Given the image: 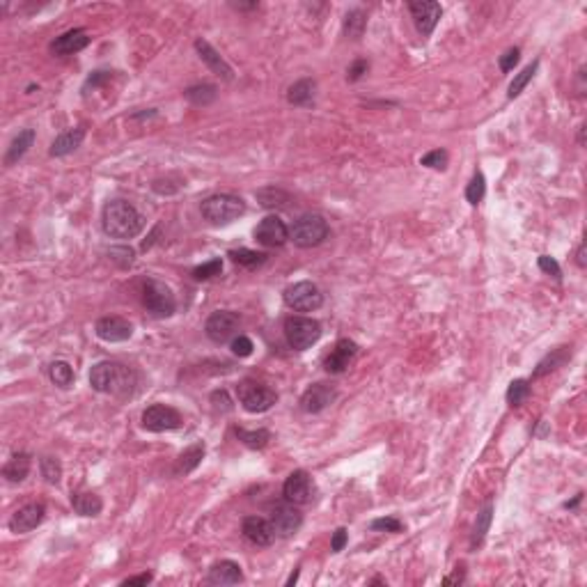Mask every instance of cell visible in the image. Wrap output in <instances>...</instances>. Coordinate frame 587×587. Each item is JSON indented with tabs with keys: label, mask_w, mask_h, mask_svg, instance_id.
Returning <instances> with one entry per match:
<instances>
[{
	"label": "cell",
	"mask_w": 587,
	"mask_h": 587,
	"mask_svg": "<svg viewBox=\"0 0 587 587\" xmlns=\"http://www.w3.org/2000/svg\"><path fill=\"white\" fill-rule=\"evenodd\" d=\"M136 372L119 363H97L90 370V385L101 395L129 397L136 388Z\"/></svg>",
	"instance_id": "cell-1"
},
{
	"label": "cell",
	"mask_w": 587,
	"mask_h": 587,
	"mask_svg": "<svg viewBox=\"0 0 587 587\" xmlns=\"http://www.w3.org/2000/svg\"><path fill=\"white\" fill-rule=\"evenodd\" d=\"M145 228V218L126 200H112L104 206V232L112 239H133Z\"/></svg>",
	"instance_id": "cell-2"
},
{
	"label": "cell",
	"mask_w": 587,
	"mask_h": 587,
	"mask_svg": "<svg viewBox=\"0 0 587 587\" xmlns=\"http://www.w3.org/2000/svg\"><path fill=\"white\" fill-rule=\"evenodd\" d=\"M200 211H202V218L206 223L230 225L245 213V202L239 195H232V193H220V195L206 197L200 204Z\"/></svg>",
	"instance_id": "cell-3"
},
{
	"label": "cell",
	"mask_w": 587,
	"mask_h": 587,
	"mask_svg": "<svg viewBox=\"0 0 587 587\" xmlns=\"http://www.w3.org/2000/svg\"><path fill=\"white\" fill-rule=\"evenodd\" d=\"M328 223H326L324 216L319 213H305L294 223V228L289 230V239L298 248H315V245L324 243L326 237H328Z\"/></svg>",
	"instance_id": "cell-4"
},
{
	"label": "cell",
	"mask_w": 587,
	"mask_h": 587,
	"mask_svg": "<svg viewBox=\"0 0 587 587\" xmlns=\"http://www.w3.org/2000/svg\"><path fill=\"white\" fill-rule=\"evenodd\" d=\"M285 337L287 344L294 351H305L322 337V324L310 317H289L285 322Z\"/></svg>",
	"instance_id": "cell-5"
},
{
	"label": "cell",
	"mask_w": 587,
	"mask_h": 587,
	"mask_svg": "<svg viewBox=\"0 0 587 587\" xmlns=\"http://www.w3.org/2000/svg\"><path fill=\"white\" fill-rule=\"evenodd\" d=\"M143 303L154 317H170V315H175V310H177L175 294H172L168 285L158 283V280H147L145 283Z\"/></svg>",
	"instance_id": "cell-6"
},
{
	"label": "cell",
	"mask_w": 587,
	"mask_h": 587,
	"mask_svg": "<svg viewBox=\"0 0 587 587\" xmlns=\"http://www.w3.org/2000/svg\"><path fill=\"white\" fill-rule=\"evenodd\" d=\"M237 392H239V402H241V406L248 413H266L278 402L276 390L266 388V385L257 381H250V379L239 383Z\"/></svg>",
	"instance_id": "cell-7"
},
{
	"label": "cell",
	"mask_w": 587,
	"mask_h": 587,
	"mask_svg": "<svg viewBox=\"0 0 587 587\" xmlns=\"http://www.w3.org/2000/svg\"><path fill=\"white\" fill-rule=\"evenodd\" d=\"M285 303L296 312H312V310L322 308L324 296H322V291H319V287L315 283L303 280V283H294V285L287 287Z\"/></svg>",
	"instance_id": "cell-8"
},
{
	"label": "cell",
	"mask_w": 587,
	"mask_h": 587,
	"mask_svg": "<svg viewBox=\"0 0 587 587\" xmlns=\"http://www.w3.org/2000/svg\"><path fill=\"white\" fill-rule=\"evenodd\" d=\"M182 416H179L177 409L165 404H152L149 409H145L143 413V427L152 433H161V431H172L182 427Z\"/></svg>",
	"instance_id": "cell-9"
},
{
	"label": "cell",
	"mask_w": 587,
	"mask_h": 587,
	"mask_svg": "<svg viewBox=\"0 0 587 587\" xmlns=\"http://www.w3.org/2000/svg\"><path fill=\"white\" fill-rule=\"evenodd\" d=\"M239 328V315L232 310H216L213 315L206 319L204 324V333L211 342L223 344L235 335V331Z\"/></svg>",
	"instance_id": "cell-10"
},
{
	"label": "cell",
	"mask_w": 587,
	"mask_h": 587,
	"mask_svg": "<svg viewBox=\"0 0 587 587\" xmlns=\"http://www.w3.org/2000/svg\"><path fill=\"white\" fill-rule=\"evenodd\" d=\"M271 525L273 530H276V537H291L296 535V530L303 525V514L296 510L291 503L289 505H276L271 512Z\"/></svg>",
	"instance_id": "cell-11"
},
{
	"label": "cell",
	"mask_w": 587,
	"mask_h": 587,
	"mask_svg": "<svg viewBox=\"0 0 587 587\" xmlns=\"http://www.w3.org/2000/svg\"><path fill=\"white\" fill-rule=\"evenodd\" d=\"M255 239L266 248H280V245L289 241V230H287L283 218L266 216L255 228Z\"/></svg>",
	"instance_id": "cell-12"
},
{
	"label": "cell",
	"mask_w": 587,
	"mask_h": 587,
	"mask_svg": "<svg viewBox=\"0 0 587 587\" xmlns=\"http://www.w3.org/2000/svg\"><path fill=\"white\" fill-rule=\"evenodd\" d=\"M409 12L413 21H416L420 35H431L440 14H443V8L438 3H433V0H420V3H409Z\"/></svg>",
	"instance_id": "cell-13"
},
{
	"label": "cell",
	"mask_w": 587,
	"mask_h": 587,
	"mask_svg": "<svg viewBox=\"0 0 587 587\" xmlns=\"http://www.w3.org/2000/svg\"><path fill=\"white\" fill-rule=\"evenodd\" d=\"M44 516H46V510L42 503H28V505L19 507V510L12 514L10 530L16 532V535H25V532L35 530L37 525L44 521Z\"/></svg>",
	"instance_id": "cell-14"
},
{
	"label": "cell",
	"mask_w": 587,
	"mask_h": 587,
	"mask_svg": "<svg viewBox=\"0 0 587 587\" xmlns=\"http://www.w3.org/2000/svg\"><path fill=\"white\" fill-rule=\"evenodd\" d=\"M283 496L291 505H305L312 498V479L305 470H294L283 484Z\"/></svg>",
	"instance_id": "cell-15"
},
{
	"label": "cell",
	"mask_w": 587,
	"mask_h": 587,
	"mask_svg": "<svg viewBox=\"0 0 587 587\" xmlns=\"http://www.w3.org/2000/svg\"><path fill=\"white\" fill-rule=\"evenodd\" d=\"M358 353V344L353 342V339H337V344L333 346V351L326 356L324 360V370L328 372V374H342V372H346V367L351 365V360L356 358Z\"/></svg>",
	"instance_id": "cell-16"
},
{
	"label": "cell",
	"mask_w": 587,
	"mask_h": 587,
	"mask_svg": "<svg viewBox=\"0 0 587 587\" xmlns=\"http://www.w3.org/2000/svg\"><path fill=\"white\" fill-rule=\"evenodd\" d=\"M337 392L333 385H326V383H315L310 385L308 390L303 392L301 397V409L303 413H322L324 409H328V406L335 402Z\"/></svg>",
	"instance_id": "cell-17"
},
{
	"label": "cell",
	"mask_w": 587,
	"mask_h": 587,
	"mask_svg": "<svg viewBox=\"0 0 587 587\" xmlns=\"http://www.w3.org/2000/svg\"><path fill=\"white\" fill-rule=\"evenodd\" d=\"M95 333L104 342H126L133 335V326L122 317H104L97 322Z\"/></svg>",
	"instance_id": "cell-18"
},
{
	"label": "cell",
	"mask_w": 587,
	"mask_h": 587,
	"mask_svg": "<svg viewBox=\"0 0 587 587\" xmlns=\"http://www.w3.org/2000/svg\"><path fill=\"white\" fill-rule=\"evenodd\" d=\"M243 537L255 546H269L276 539V530H273L269 518L248 516L243 518Z\"/></svg>",
	"instance_id": "cell-19"
},
{
	"label": "cell",
	"mask_w": 587,
	"mask_h": 587,
	"mask_svg": "<svg viewBox=\"0 0 587 587\" xmlns=\"http://www.w3.org/2000/svg\"><path fill=\"white\" fill-rule=\"evenodd\" d=\"M90 44V35L83 28H73L67 30L64 35H60L56 42L51 44V51L56 56H73V53L83 51L85 46Z\"/></svg>",
	"instance_id": "cell-20"
},
{
	"label": "cell",
	"mask_w": 587,
	"mask_h": 587,
	"mask_svg": "<svg viewBox=\"0 0 587 587\" xmlns=\"http://www.w3.org/2000/svg\"><path fill=\"white\" fill-rule=\"evenodd\" d=\"M195 49H197V53H200V58H202V62L209 67L213 73H218V76L223 78V81H232V78H235V71H232V67L218 56V51L213 49V46L206 42V39H197V42H195Z\"/></svg>",
	"instance_id": "cell-21"
},
{
	"label": "cell",
	"mask_w": 587,
	"mask_h": 587,
	"mask_svg": "<svg viewBox=\"0 0 587 587\" xmlns=\"http://www.w3.org/2000/svg\"><path fill=\"white\" fill-rule=\"evenodd\" d=\"M243 580L241 566L235 560H220L209 569V583L213 585H237Z\"/></svg>",
	"instance_id": "cell-22"
},
{
	"label": "cell",
	"mask_w": 587,
	"mask_h": 587,
	"mask_svg": "<svg viewBox=\"0 0 587 587\" xmlns=\"http://www.w3.org/2000/svg\"><path fill=\"white\" fill-rule=\"evenodd\" d=\"M83 138H85V129H83V126H76V129H69V131L60 133V136L53 140L49 154H51V156H67V154H71L73 149H78V147H81Z\"/></svg>",
	"instance_id": "cell-23"
},
{
	"label": "cell",
	"mask_w": 587,
	"mask_h": 587,
	"mask_svg": "<svg viewBox=\"0 0 587 587\" xmlns=\"http://www.w3.org/2000/svg\"><path fill=\"white\" fill-rule=\"evenodd\" d=\"M30 464L32 462H30L28 452H16V455H12V459L3 468L5 479H8V482H23L30 472Z\"/></svg>",
	"instance_id": "cell-24"
},
{
	"label": "cell",
	"mask_w": 587,
	"mask_h": 587,
	"mask_svg": "<svg viewBox=\"0 0 587 587\" xmlns=\"http://www.w3.org/2000/svg\"><path fill=\"white\" fill-rule=\"evenodd\" d=\"M569 358H571V346H558V349H553L544 360H539L537 370L532 372V379H539V376H546L549 372H555L558 367H562Z\"/></svg>",
	"instance_id": "cell-25"
},
{
	"label": "cell",
	"mask_w": 587,
	"mask_h": 587,
	"mask_svg": "<svg viewBox=\"0 0 587 587\" xmlns=\"http://www.w3.org/2000/svg\"><path fill=\"white\" fill-rule=\"evenodd\" d=\"M71 505L73 510H76L81 516H99V512H101V498L97 496V493L92 491H78L71 496Z\"/></svg>",
	"instance_id": "cell-26"
},
{
	"label": "cell",
	"mask_w": 587,
	"mask_h": 587,
	"mask_svg": "<svg viewBox=\"0 0 587 587\" xmlns=\"http://www.w3.org/2000/svg\"><path fill=\"white\" fill-rule=\"evenodd\" d=\"M202 457H204V445L202 443L191 445L189 450H184L182 455H179L177 464H175V475H189V472H193L200 464H202Z\"/></svg>",
	"instance_id": "cell-27"
},
{
	"label": "cell",
	"mask_w": 587,
	"mask_h": 587,
	"mask_svg": "<svg viewBox=\"0 0 587 587\" xmlns=\"http://www.w3.org/2000/svg\"><path fill=\"white\" fill-rule=\"evenodd\" d=\"M32 143H35V131L32 129H25L21 131L19 136L12 140L10 149H8V156H5V165H14L19 158L25 156V152L30 149Z\"/></svg>",
	"instance_id": "cell-28"
},
{
	"label": "cell",
	"mask_w": 587,
	"mask_h": 587,
	"mask_svg": "<svg viewBox=\"0 0 587 587\" xmlns=\"http://www.w3.org/2000/svg\"><path fill=\"white\" fill-rule=\"evenodd\" d=\"M315 81H310V78H303V81L294 83L289 92H287V101L294 104V106H310L312 101H315Z\"/></svg>",
	"instance_id": "cell-29"
},
{
	"label": "cell",
	"mask_w": 587,
	"mask_h": 587,
	"mask_svg": "<svg viewBox=\"0 0 587 587\" xmlns=\"http://www.w3.org/2000/svg\"><path fill=\"white\" fill-rule=\"evenodd\" d=\"M228 257L232 259L235 264L239 266H245V269H257L266 262V255L264 252H257V250H248V248H239V250H230Z\"/></svg>",
	"instance_id": "cell-30"
},
{
	"label": "cell",
	"mask_w": 587,
	"mask_h": 587,
	"mask_svg": "<svg viewBox=\"0 0 587 587\" xmlns=\"http://www.w3.org/2000/svg\"><path fill=\"white\" fill-rule=\"evenodd\" d=\"M235 433H237V438L241 440L243 445H248L250 450H264L266 445H269V440H271V431H266V429H257V431H248V429H235Z\"/></svg>",
	"instance_id": "cell-31"
},
{
	"label": "cell",
	"mask_w": 587,
	"mask_h": 587,
	"mask_svg": "<svg viewBox=\"0 0 587 587\" xmlns=\"http://www.w3.org/2000/svg\"><path fill=\"white\" fill-rule=\"evenodd\" d=\"M184 95L193 106H209L216 101L218 90H216V85H195V88L186 90Z\"/></svg>",
	"instance_id": "cell-32"
},
{
	"label": "cell",
	"mask_w": 587,
	"mask_h": 587,
	"mask_svg": "<svg viewBox=\"0 0 587 587\" xmlns=\"http://www.w3.org/2000/svg\"><path fill=\"white\" fill-rule=\"evenodd\" d=\"M537 69H539V60H535V62H532V64H528L523 71H518L516 76H514V81L510 83V90H507V97H510V99H516L518 95H521V92L525 90V85H528V83L532 81V76H535V73H537Z\"/></svg>",
	"instance_id": "cell-33"
},
{
	"label": "cell",
	"mask_w": 587,
	"mask_h": 587,
	"mask_svg": "<svg viewBox=\"0 0 587 587\" xmlns=\"http://www.w3.org/2000/svg\"><path fill=\"white\" fill-rule=\"evenodd\" d=\"M49 376L58 388H69L73 383V370L69 363H64V360H56V363L49 367Z\"/></svg>",
	"instance_id": "cell-34"
},
{
	"label": "cell",
	"mask_w": 587,
	"mask_h": 587,
	"mask_svg": "<svg viewBox=\"0 0 587 587\" xmlns=\"http://www.w3.org/2000/svg\"><path fill=\"white\" fill-rule=\"evenodd\" d=\"M365 25H367L365 12L363 10H351L344 19V35L349 39H360L365 32Z\"/></svg>",
	"instance_id": "cell-35"
},
{
	"label": "cell",
	"mask_w": 587,
	"mask_h": 587,
	"mask_svg": "<svg viewBox=\"0 0 587 587\" xmlns=\"http://www.w3.org/2000/svg\"><path fill=\"white\" fill-rule=\"evenodd\" d=\"M530 395V383L525 379H516V381L510 383L507 388V404L510 406H521Z\"/></svg>",
	"instance_id": "cell-36"
},
{
	"label": "cell",
	"mask_w": 587,
	"mask_h": 587,
	"mask_svg": "<svg viewBox=\"0 0 587 587\" xmlns=\"http://www.w3.org/2000/svg\"><path fill=\"white\" fill-rule=\"evenodd\" d=\"M491 516H493V507L491 505H486L484 510L477 514L475 532H472V546H479L484 542L486 532H489V525H491Z\"/></svg>",
	"instance_id": "cell-37"
},
{
	"label": "cell",
	"mask_w": 587,
	"mask_h": 587,
	"mask_svg": "<svg viewBox=\"0 0 587 587\" xmlns=\"http://www.w3.org/2000/svg\"><path fill=\"white\" fill-rule=\"evenodd\" d=\"M257 200L262 202L264 206H285L287 200H289V195H287L285 191L276 189V186H269V189H262L255 193Z\"/></svg>",
	"instance_id": "cell-38"
},
{
	"label": "cell",
	"mask_w": 587,
	"mask_h": 587,
	"mask_svg": "<svg viewBox=\"0 0 587 587\" xmlns=\"http://www.w3.org/2000/svg\"><path fill=\"white\" fill-rule=\"evenodd\" d=\"M486 193V182H484V175L482 172H475L472 175V179L468 182V186H466V200H468L470 204H479L482 202Z\"/></svg>",
	"instance_id": "cell-39"
},
{
	"label": "cell",
	"mask_w": 587,
	"mask_h": 587,
	"mask_svg": "<svg viewBox=\"0 0 587 587\" xmlns=\"http://www.w3.org/2000/svg\"><path fill=\"white\" fill-rule=\"evenodd\" d=\"M39 466H42V475L46 477V482H49V484H60V477H62V466H60L58 459L44 457Z\"/></svg>",
	"instance_id": "cell-40"
},
{
	"label": "cell",
	"mask_w": 587,
	"mask_h": 587,
	"mask_svg": "<svg viewBox=\"0 0 587 587\" xmlns=\"http://www.w3.org/2000/svg\"><path fill=\"white\" fill-rule=\"evenodd\" d=\"M220 271H223V262H220V257H213L206 264L193 269V278L195 280H211V278L220 276Z\"/></svg>",
	"instance_id": "cell-41"
},
{
	"label": "cell",
	"mask_w": 587,
	"mask_h": 587,
	"mask_svg": "<svg viewBox=\"0 0 587 587\" xmlns=\"http://www.w3.org/2000/svg\"><path fill=\"white\" fill-rule=\"evenodd\" d=\"M420 163H422L424 168H431V170H445V165H448V152L433 149V152H429V154H424L422 158H420Z\"/></svg>",
	"instance_id": "cell-42"
},
{
	"label": "cell",
	"mask_w": 587,
	"mask_h": 587,
	"mask_svg": "<svg viewBox=\"0 0 587 587\" xmlns=\"http://www.w3.org/2000/svg\"><path fill=\"white\" fill-rule=\"evenodd\" d=\"M372 530H376V532H402L404 523L395 516H383V518L372 521Z\"/></svg>",
	"instance_id": "cell-43"
},
{
	"label": "cell",
	"mask_w": 587,
	"mask_h": 587,
	"mask_svg": "<svg viewBox=\"0 0 587 587\" xmlns=\"http://www.w3.org/2000/svg\"><path fill=\"white\" fill-rule=\"evenodd\" d=\"M252 349H255V344H252L250 337L239 335V337L232 339V353H235V356H239V358H248L250 353H252Z\"/></svg>",
	"instance_id": "cell-44"
},
{
	"label": "cell",
	"mask_w": 587,
	"mask_h": 587,
	"mask_svg": "<svg viewBox=\"0 0 587 587\" xmlns=\"http://www.w3.org/2000/svg\"><path fill=\"white\" fill-rule=\"evenodd\" d=\"M518 60H521V51H518V49H507L503 56H500L498 64H500V69L507 73V71H512L514 67L518 64Z\"/></svg>",
	"instance_id": "cell-45"
},
{
	"label": "cell",
	"mask_w": 587,
	"mask_h": 587,
	"mask_svg": "<svg viewBox=\"0 0 587 587\" xmlns=\"http://www.w3.org/2000/svg\"><path fill=\"white\" fill-rule=\"evenodd\" d=\"M211 404H213V409H216V411H223V413L232 411V399L228 395V390L211 392Z\"/></svg>",
	"instance_id": "cell-46"
},
{
	"label": "cell",
	"mask_w": 587,
	"mask_h": 587,
	"mask_svg": "<svg viewBox=\"0 0 587 587\" xmlns=\"http://www.w3.org/2000/svg\"><path fill=\"white\" fill-rule=\"evenodd\" d=\"M539 269H542L544 273H549V276H553L555 280L562 278V269H560V264L553 257H549V255L539 257Z\"/></svg>",
	"instance_id": "cell-47"
},
{
	"label": "cell",
	"mask_w": 587,
	"mask_h": 587,
	"mask_svg": "<svg viewBox=\"0 0 587 587\" xmlns=\"http://www.w3.org/2000/svg\"><path fill=\"white\" fill-rule=\"evenodd\" d=\"M108 255L112 262H117L119 266H131L133 262V250L131 248H110Z\"/></svg>",
	"instance_id": "cell-48"
},
{
	"label": "cell",
	"mask_w": 587,
	"mask_h": 587,
	"mask_svg": "<svg viewBox=\"0 0 587 587\" xmlns=\"http://www.w3.org/2000/svg\"><path fill=\"white\" fill-rule=\"evenodd\" d=\"M367 69H370V62H367V60H356V62L346 69V78H349V81H358V78H363V73H367Z\"/></svg>",
	"instance_id": "cell-49"
},
{
	"label": "cell",
	"mask_w": 587,
	"mask_h": 587,
	"mask_svg": "<svg viewBox=\"0 0 587 587\" xmlns=\"http://www.w3.org/2000/svg\"><path fill=\"white\" fill-rule=\"evenodd\" d=\"M346 542H349V532H346V528H337L335 532H333V539H331V551L333 553H339L346 546Z\"/></svg>",
	"instance_id": "cell-50"
},
{
	"label": "cell",
	"mask_w": 587,
	"mask_h": 587,
	"mask_svg": "<svg viewBox=\"0 0 587 587\" xmlns=\"http://www.w3.org/2000/svg\"><path fill=\"white\" fill-rule=\"evenodd\" d=\"M106 81H110V73H108V71H95V73H92V76L88 78V83H85L83 92H88L90 88L95 90V88H99V85H104Z\"/></svg>",
	"instance_id": "cell-51"
},
{
	"label": "cell",
	"mask_w": 587,
	"mask_h": 587,
	"mask_svg": "<svg viewBox=\"0 0 587 587\" xmlns=\"http://www.w3.org/2000/svg\"><path fill=\"white\" fill-rule=\"evenodd\" d=\"M152 583V573H140V576H133V578H126L122 580L124 587H133V585H149Z\"/></svg>",
	"instance_id": "cell-52"
},
{
	"label": "cell",
	"mask_w": 587,
	"mask_h": 587,
	"mask_svg": "<svg viewBox=\"0 0 587 587\" xmlns=\"http://www.w3.org/2000/svg\"><path fill=\"white\" fill-rule=\"evenodd\" d=\"M445 585H452V583H464V571H459V566H457V571L452 573V576H448L443 580Z\"/></svg>",
	"instance_id": "cell-53"
},
{
	"label": "cell",
	"mask_w": 587,
	"mask_h": 587,
	"mask_svg": "<svg viewBox=\"0 0 587 587\" xmlns=\"http://www.w3.org/2000/svg\"><path fill=\"white\" fill-rule=\"evenodd\" d=\"M576 262H578L580 269H585V266H587V259H585V245H580V248H578V252H576Z\"/></svg>",
	"instance_id": "cell-54"
},
{
	"label": "cell",
	"mask_w": 587,
	"mask_h": 587,
	"mask_svg": "<svg viewBox=\"0 0 587 587\" xmlns=\"http://www.w3.org/2000/svg\"><path fill=\"white\" fill-rule=\"evenodd\" d=\"M235 8L237 10H255V8H259L257 3H250V5H243V3H235Z\"/></svg>",
	"instance_id": "cell-55"
},
{
	"label": "cell",
	"mask_w": 587,
	"mask_h": 587,
	"mask_svg": "<svg viewBox=\"0 0 587 587\" xmlns=\"http://www.w3.org/2000/svg\"><path fill=\"white\" fill-rule=\"evenodd\" d=\"M580 500H583V496H580V493H578V496H576V498H573V500H571V503H566V507H576V505L580 503Z\"/></svg>",
	"instance_id": "cell-56"
},
{
	"label": "cell",
	"mask_w": 587,
	"mask_h": 587,
	"mask_svg": "<svg viewBox=\"0 0 587 587\" xmlns=\"http://www.w3.org/2000/svg\"><path fill=\"white\" fill-rule=\"evenodd\" d=\"M296 580H298V571H294L291 576H289V580H287V585H294Z\"/></svg>",
	"instance_id": "cell-57"
},
{
	"label": "cell",
	"mask_w": 587,
	"mask_h": 587,
	"mask_svg": "<svg viewBox=\"0 0 587 587\" xmlns=\"http://www.w3.org/2000/svg\"><path fill=\"white\" fill-rule=\"evenodd\" d=\"M370 585H385V580H383V578H372Z\"/></svg>",
	"instance_id": "cell-58"
}]
</instances>
